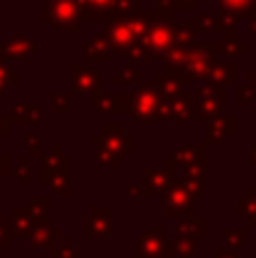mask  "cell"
I'll return each mask as SVG.
<instances>
[{
    "label": "cell",
    "mask_w": 256,
    "mask_h": 258,
    "mask_svg": "<svg viewBox=\"0 0 256 258\" xmlns=\"http://www.w3.org/2000/svg\"><path fill=\"white\" fill-rule=\"evenodd\" d=\"M84 9L80 0H48L43 7V21H48L57 30H73L82 27Z\"/></svg>",
    "instance_id": "1"
},
{
    "label": "cell",
    "mask_w": 256,
    "mask_h": 258,
    "mask_svg": "<svg viewBox=\"0 0 256 258\" xmlns=\"http://www.w3.org/2000/svg\"><path fill=\"white\" fill-rule=\"evenodd\" d=\"M170 41H172V27H170V23H163V21L154 23V25L148 30V34H145V45L152 50L168 48Z\"/></svg>",
    "instance_id": "2"
},
{
    "label": "cell",
    "mask_w": 256,
    "mask_h": 258,
    "mask_svg": "<svg viewBox=\"0 0 256 258\" xmlns=\"http://www.w3.org/2000/svg\"><path fill=\"white\" fill-rule=\"evenodd\" d=\"M82 9H84V18L89 21H102L109 14H116L118 0H80Z\"/></svg>",
    "instance_id": "3"
},
{
    "label": "cell",
    "mask_w": 256,
    "mask_h": 258,
    "mask_svg": "<svg viewBox=\"0 0 256 258\" xmlns=\"http://www.w3.org/2000/svg\"><path fill=\"white\" fill-rule=\"evenodd\" d=\"M32 50H34V43L27 36H14V39H9L5 43V52L12 59H25Z\"/></svg>",
    "instance_id": "4"
},
{
    "label": "cell",
    "mask_w": 256,
    "mask_h": 258,
    "mask_svg": "<svg viewBox=\"0 0 256 258\" xmlns=\"http://www.w3.org/2000/svg\"><path fill=\"white\" fill-rule=\"evenodd\" d=\"M222 7L229 9L234 14H252V9L256 12V0H220Z\"/></svg>",
    "instance_id": "5"
},
{
    "label": "cell",
    "mask_w": 256,
    "mask_h": 258,
    "mask_svg": "<svg viewBox=\"0 0 256 258\" xmlns=\"http://www.w3.org/2000/svg\"><path fill=\"white\" fill-rule=\"evenodd\" d=\"M198 27L200 30H216L218 27L216 14H198Z\"/></svg>",
    "instance_id": "6"
},
{
    "label": "cell",
    "mask_w": 256,
    "mask_h": 258,
    "mask_svg": "<svg viewBox=\"0 0 256 258\" xmlns=\"http://www.w3.org/2000/svg\"><path fill=\"white\" fill-rule=\"evenodd\" d=\"M175 3H177V7H181V9H190L195 0H175Z\"/></svg>",
    "instance_id": "7"
}]
</instances>
